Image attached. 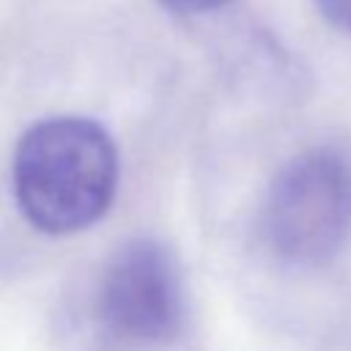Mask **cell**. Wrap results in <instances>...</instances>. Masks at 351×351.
<instances>
[{
  "label": "cell",
  "mask_w": 351,
  "mask_h": 351,
  "mask_svg": "<svg viewBox=\"0 0 351 351\" xmlns=\"http://www.w3.org/2000/svg\"><path fill=\"white\" fill-rule=\"evenodd\" d=\"M121 154L104 123L49 115L30 123L11 156V192L22 219L47 236L93 228L115 203Z\"/></svg>",
  "instance_id": "6da1fadb"
},
{
  "label": "cell",
  "mask_w": 351,
  "mask_h": 351,
  "mask_svg": "<svg viewBox=\"0 0 351 351\" xmlns=\"http://www.w3.org/2000/svg\"><path fill=\"white\" fill-rule=\"evenodd\" d=\"M156 3L178 16H200V14H211L222 5H228L230 0H156Z\"/></svg>",
  "instance_id": "5b68a950"
},
{
  "label": "cell",
  "mask_w": 351,
  "mask_h": 351,
  "mask_svg": "<svg viewBox=\"0 0 351 351\" xmlns=\"http://www.w3.org/2000/svg\"><path fill=\"white\" fill-rule=\"evenodd\" d=\"M313 5L329 27L351 36V0H313Z\"/></svg>",
  "instance_id": "277c9868"
},
{
  "label": "cell",
  "mask_w": 351,
  "mask_h": 351,
  "mask_svg": "<svg viewBox=\"0 0 351 351\" xmlns=\"http://www.w3.org/2000/svg\"><path fill=\"white\" fill-rule=\"evenodd\" d=\"M93 321L121 346H170L186 324V280L173 247L154 236L115 247L96 280Z\"/></svg>",
  "instance_id": "3957f363"
},
{
  "label": "cell",
  "mask_w": 351,
  "mask_h": 351,
  "mask_svg": "<svg viewBox=\"0 0 351 351\" xmlns=\"http://www.w3.org/2000/svg\"><path fill=\"white\" fill-rule=\"evenodd\" d=\"M258 236L282 266L318 269L332 263L351 239V162L337 148H307L269 181Z\"/></svg>",
  "instance_id": "7a4b0ae2"
}]
</instances>
